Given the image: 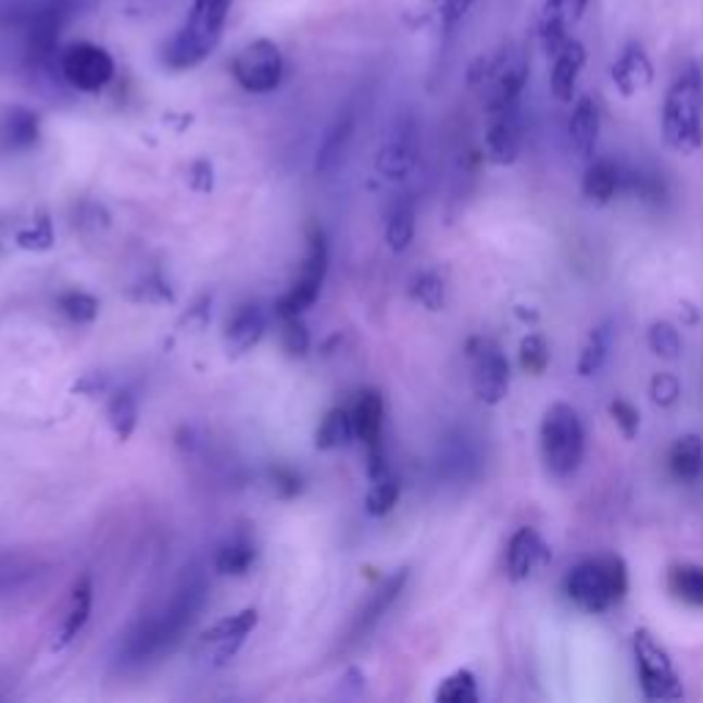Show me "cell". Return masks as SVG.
I'll list each match as a JSON object with an SVG mask.
<instances>
[{"instance_id": "6da1fadb", "label": "cell", "mask_w": 703, "mask_h": 703, "mask_svg": "<svg viewBox=\"0 0 703 703\" xmlns=\"http://www.w3.org/2000/svg\"><path fill=\"white\" fill-rule=\"evenodd\" d=\"M206 577L201 569H190L181 575L179 586L168 597L163 607L152 616L140 618L118 645V663L122 668H143L154 660L165 657L179 643L181 635L196 624L198 613L206 605Z\"/></svg>"}, {"instance_id": "7a4b0ae2", "label": "cell", "mask_w": 703, "mask_h": 703, "mask_svg": "<svg viewBox=\"0 0 703 703\" xmlns=\"http://www.w3.org/2000/svg\"><path fill=\"white\" fill-rule=\"evenodd\" d=\"M91 0H0V34L17 39L25 66L47 70L61 34Z\"/></svg>"}, {"instance_id": "3957f363", "label": "cell", "mask_w": 703, "mask_h": 703, "mask_svg": "<svg viewBox=\"0 0 703 703\" xmlns=\"http://www.w3.org/2000/svg\"><path fill=\"white\" fill-rule=\"evenodd\" d=\"M228 12H231V0H192L187 20L163 45V53H160L163 64L174 72L204 64L221 45Z\"/></svg>"}, {"instance_id": "277c9868", "label": "cell", "mask_w": 703, "mask_h": 703, "mask_svg": "<svg viewBox=\"0 0 703 703\" xmlns=\"http://www.w3.org/2000/svg\"><path fill=\"white\" fill-rule=\"evenodd\" d=\"M663 140L685 158L703 146V72L698 64L685 66L665 93Z\"/></svg>"}, {"instance_id": "5b68a950", "label": "cell", "mask_w": 703, "mask_h": 703, "mask_svg": "<svg viewBox=\"0 0 703 703\" xmlns=\"http://www.w3.org/2000/svg\"><path fill=\"white\" fill-rule=\"evenodd\" d=\"M629 588V572L622 555H599L577 564L566 575L564 591L580 611L599 616L618 605Z\"/></svg>"}, {"instance_id": "8992f818", "label": "cell", "mask_w": 703, "mask_h": 703, "mask_svg": "<svg viewBox=\"0 0 703 703\" xmlns=\"http://www.w3.org/2000/svg\"><path fill=\"white\" fill-rule=\"evenodd\" d=\"M541 456L547 470L558 478L572 476L586 456V426L566 401L550 404L541 418Z\"/></svg>"}, {"instance_id": "52a82bcc", "label": "cell", "mask_w": 703, "mask_h": 703, "mask_svg": "<svg viewBox=\"0 0 703 703\" xmlns=\"http://www.w3.org/2000/svg\"><path fill=\"white\" fill-rule=\"evenodd\" d=\"M632 651L640 690L649 701H679L685 695V687H681L668 649L649 629H638L632 635Z\"/></svg>"}, {"instance_id": "ba28073f", "label": "cell", "mask_w": 703, "mask_h": 703, "mask_svg": "<svg viewBox=\"0 0 703 703\" xmlns=\"http://www.w3.org/2000/svg\"><path fill=\"white\" fill-rule=\"evenodd\" d=\"M420 160V122L413 111H401L388 124L377 149V174L388 181H404Z\"/></svg>"}, {"instance_id": "9c48e42d", "label": "cell", "mask_w": 703, "mask_h": 703, "mask_svg": "<svg viewBox=\"0 0 703 703\" xmlns=\"http://www.w3.org/2000/svg\"><path fill=\"white\" fill-rule=\"evenodd\" d=\"M59 75L70 88L83 93L102 91L116 75V61L105 47L75 41L59 53Z\"/></svg>"}, {"instance_id": "30bf717a", "label": "cell", "mask_w": 703, "mask_h": 703, "mask_svg": "<svg viewBox=\"0 0 703 703\" xmlns=\"http://www.w3.org/2000/svg\"><path fill=\"white\" fill-rule=\"evenodd\" d=\"M467 357L473 366V393L489 407H498L500 401H506L512 388V366L506 352L492 338L476 336L467 341Z\"/></svg>"}, {"instance_id": "8fae6325", "label": "cell", "mask_w": 703, "mask_h": 703, "mask_svg": "<svg viewBox=\"0 0 703 703\" xmlns=\"http://www.w3.org/2000/svg\"><path fill=\"white\" fill-rule=\"evenodd\" d=\"M284 53L280 47L269 39H256L244 45L231 61V75L244 91L269 93L284 80Z\"/></svg>"}, {"instance_id": "7c38bea8", "label": "cell", "mask_w": 703, "mask_h": 703, "mask_svg": "<svg viewBox=\"0 0 703 703\" xmlns=\"http://www.w3.org/2000/svg\"><path fill=\"white\" fill-rule=\"evenodd\" d=\"M327 275V239L322 234V228H311L309 231V253L300 275H297L294 286L280 297V303L275 305L278 316H300L303 311H309L319 297L322 284Z\"/></svg>"}, {"instance_id": "4fadbf2b", "label": "cell", "mask_w": 703, "mask_h": 703, "mask_svg": "<svg viewBox=\"0 0 703 703\" xmlns=\"http://www.w3.org/2000/svg\"><path fill=\"white\" fill-rule=\"evenodd\" d=\"M352 420H355V435L361 437L368 454V476L379 478L388 470V460H385V401L377 390H363L357 396L355 407H352Z\"/></svg>"}, {"instance_id": "5bb4252c", "label": "cell", "mask_w": 703, "mask_h": 703, "mask_svg": "<svg viewBox=\"0 0 703 703\" xmlns=\"http://www.w3.org/2000/svg\"><path fill=\"white\" fill-rule=\"evenodd\" d=\"M523 149V113L519 105L487 113L484 152L494 165H514Z\"/></svg>"}, {"instance_id": "9a60e30c", "label": "cell", "mask_w": 703, "mask_h": 703, "mask_svg": "<svg viewBox=\"0 0 703 703\" xmlns=\"http://www.w3.org/2000/svg\"><path fill=\"white\" fill-rule=\"evenodd\" d=\"M259 624V613L256 611H242L237 616H228L223 622H217L215 627L206 629L198 640V657H204L206 663H226L237 654L239 645L244 643L253 629Z\"/></svg>"}, {"instance_id": "2e32d148", "label": "cell", "mask_w": 703, "mask_h": 703, "mask_svg": "<svg viewBox=\"0 0 703 703\" xmlns=\"http://www.w3.org/2000/svg\"><path fill=\"white\" fill-rule=\"evenodd\" d=\"M591 0H544L539 17V45L547 59H555L572 39L569 30L586 14Z\"/></svg>"}, {"instance_id": "e0dca14e", "label": "cell", "mask_w": 703, "mask_h": 703, "mask_svg": "<svg viewBox=\"0 0 703 703\" xmlns=\"http://www.w3.org/2000/svg\"><path fill=\"white\" fill-rule=\"evenodd\" d=\"M407 577H410L407 569H399L366 599V605L357 611L355 622H352V627H349L347 640H343V649H352V645H357L361 640H366L368 635L374 632V627L382 622L385 613H388L390 607L396 605V599L401 597V591H404V586H407Z\"/></svg>"}, {"instance_id": "ac0fdd59", "label": "cell", "mask_w": 703, "mask_h": 703, "mask_svg": "<svg viewBox=\"0 0 703 703\" xmlns=\"http://www.w3.org/2000/svg\"><path fill=\"white\" fill-rule=\"evenodd\" d=\"M357 118H361L357 102L355 99H349L347 105H343V111L336 116V122H332L330 129L325 133V138H322L319 152H316V174L327 176L343 163V158H347L349 152V143L355 138Z\"/></svg>"}, {"instance_id": "d6986e66", "label": "cell", "mask_w": 703, "mask_h": 703, "mask_svg": "<svg viewBox=\"0 0 703 703\" xmlns=\"http://www.w3.org/2000/svg\"><path fill=\"white\" fill-rule=\"evenodd\" d=\"M611 80L624 99H632L638 93L649 91L651 83H654V66H651V59L645 55L643 47H624L616 64L611 66Z\"/></svg>"}, {"instance_id": "ffe728a7", "label": "cell", "mask_w": 703, "mask_h": 703, "mask_svg": "<svg viewBox=\"0 0 703 703\" xmlns=\"http://www.w3.org/2000/svg\"><path fill=\"white\" fill-rule=\"evenodd\" d=\"M550 558V550H547L544 539L539 536L536 528H519L517 533L509 539L506 550V575L512 582H523L539 569L544 561Z\"/></svg>"}, {"instance_id": "44dd1931", "label": "cell", "mask_w": 703, "mask_h": 703, "mask_svg": "<svg viewBox=\"0 0 703 703\" xmlns=\"http://www.w3.org/2000/svg\"><path fill=\"white\" fill-rule=\"evenodd\" d=\"M599 129H602V116H599V105L591 97H580L572 108L569 124H566V135H569L572 152L580 160H593L599 143Z\"/></svg>"}, {"instance_id": "7402d4cb", "label": "cell", "mask_w": 703, "mask_h": 703, "mask_svg": "<svg viewBox=\"0 0 703 703\" xmlns=\"http://www.w3.org/2000/svg\"><path fill=\"white\" fill-rule=\"evenodd\" d=\"M582 66H586V47L577 39H569L564 50L552 59L550 88L552 97L558 99V102H572L575 99Z\"/></svg>"}, {"instance_id": "603a6c76", "label": "cell", "mask_w": 703, "mask_h": 703, "mask_svg": "<svg viewBox=\"0 0 703 703\" xmlns=\"http://www.w3.org/2000/svg\"><path fill=\"white\" fill-rule=\"evenodd\" d=\"M39 140V116L28 108H9L0 116V152H25Z\"/></svg>"}, {"instance_id": "cb8c5ba5", "label": "cell", "mask_w": 703, "mask_h": 703, "mask_svg": "<svg viewBox=\"0 0 703 703\" xmlns=\"http://www.w3.org/2000/svg\"><path fill=\"white\" fill-rule=\"evenodd\" d=\"M267 330V314L262 305L248 303L234 314V319L228 322L226 330V347L231 355H242L250 347H256L259 338Z\"/></svg>"}, {"instance_id": "d4e9b609", "label": "cell", "mask_w": 703, "mask_h": 703, "mask_svg": "<svg viewBox=\"0 0 703 703\" xmlns=\"http://www.w3.org/2000/svg\"><path fill=\"white\" fill-rule=\"evenodd\" d=\"M622 176L624 168L618 163H613V160H591V165L586 168V176H582V196L593 206H607L616 198V192L622 190Z\"/></svg>"}, {"instance_id": "484cf974", "label": "cell", "mask_w": 703, "mask_h": 703, "mask_svg": "<svg viewBox=\"0 0 703 703\" xmlns=\"http://www.w3.org/2000/svg\"><path fill=\"white\" fill-rule=\"evenodd\" d=\"M91 605H93L91 577H80V580L72 586L64 622H61V629H59V640H55V649H64V645H70L72 640L83 632V627L88 624V616H91Z\"/></svg>"}, {"instance_id": "4316f807", "label": "cell", "mask_w": 703, "mask_h": 703, "mask_svg": "<svg viewBox=\"0 0 703 703\" xmlns=\"http://www.w3.org/2000/svg\"><path fill=\"white\" fill-rule=\"evenodd\" d=\"M613 347V322H602V325L593 327L588 332L586 343L580 349V357H577V374L580 377H593L605 368L607 357H611Z\"/></svg>"}, {"instance_id": "83f0119b", "label": "cell", "mask_w": 703, "mask_h": 703, "mask_svg": "<svg viewBox=\"0 0 703 703\" xmlns=\"http://www.w3.org/2000/svg\"><path fill=\"white\" fill-rule=\"evenodd\" d=\"M668 467L676 481H695L703 470V440L698 435H681L668 454Z\"/></svg>"}, {"instance_id": "f1b7e54d", "label": "cell", "mask_w": 703, "mask_h": 703, "mask_svg": "<svg viewBox=\"0 0 703 703\" xmlns=\"http://www.w3.org/2000/svg\"><path fill=\"white\" fill-rule=\"evenodd\" d=\"M415 239V204L410 198H399L388 212L385 242L393 253H404Z\"/></svg>"}, {"instance_id": "f546056e", "label": "cell", "mask_w": 703, "mask_h": 703, "mask_svg": "<svg viewBox=\"0 0 703 703\" xmlns=\"http://www.w3.org/2000/svg\"><path fill=\"white\" fill-rule=\"evenodd\" d=\"M253 564H256V544L242 533L234 536L231 541H226V544L217 550L215 569L221 572V575L242 577L248 575V569Z\"/></svg>"}, {"instance_id": "4dcf8cb0", "label": "cell", "mask_w": 703, "mask_h": 703, "mask_svg": "<svg viewBox=\"0 0 703 703\" xmlns=\"http://www.w3.org/2000/svg\"><path fill=\"white\" fill-rule=\"evenodd\" d=\"M355 437V420H352V410L336 407L322 418L319 429H316V448L322 451H332V448H343Z\"/></svg>"}, {"instance_id": "1f68e13d", "label": "cell", "mask_w": 703, "mask_h": 703, "mask_svg": "<svg viewBox=\"0 0 703 703\" xmlns=\"http://www.w3.org/2000/svg\"><path fill=\"white\" fill-rule=\"evenodd\" d=\"M668 588L690 607H703V566L679 564L668 572Z\"/></svg>"}, {"instance_id": "d6a6232c", "label": "cell", "mask_w": 703, "mask_h": 703, "mask_svg": "<svg viewBox=\"0 0 703 703\" xmlns=\"http://www.w3.org/2000/svg\"><path fill=\"white\" fill-rule=\"evenodd\" d=\"M622 190H627L638 201H645V204H663L668 198V187H665L663 176L649 174V171H624Z\"/></svg>"}, {"instance_id": "836d02e7", "label": "cell", "mask_w": 703, "mask_h": 703, "mask_svg": "<svg viewBox=\"0 0 703 703\" xmlns=\"http://www.w3.org/2000/svg\"><path fill=\"white\" fill-rule=\"evenodd\" d=\"M645 343L663 361H679L681 357V336L674 322L668 319L651 322L649 330H645Z\"/></svg>"}, {"instance_id": "e575fe53", "label": "cell", "mask_w": 703, "mask_h": 703, "mask_svg": "<svg viewBox=\"0 0 703 703\" xmlns=\"http://www.w3.org/2000/svg\"><path fill=\"white\" fill-rule=\"evenodd\" d=\"M399 494L401 481L396 476L385 473V476L374 478L372 489H368L366 494V512L372 514V517H385V514L393 512V506L399 503Z\"/></svg>"}, {"instance_id": "d590c367", "label": "cell", "mask_w": 703, "mask_h": 703, "mask_svg": "<svg viewBox=\"0 0 703 703\" xmlns=\"http://www.w3.org/2000/svg\"><path fill=\"white\" fill-rule=\"evenodd\" d=\"M435 698L440 703H476L478 701V685L476 676L470 670H456L442 685L437 687Z\"/></svg>"}, {"instance_id": "8d00e7d4", "label": "cell", "mask_w": 703, "mask_h": 703, "mask_svg": "<svg viewBox=\"0 0 703 703\" xmlns=\"http://www.w3.org/2000/svg\"><path fill=\"white\" fill-rule=\"evenodd\" d=\"M519 366H523L525 374L530 377H541L550 366V343L544 341V336L539 332H528V336L519 341Z\"/></svg>"}, {"instance_id": "74e56055", "label": "cell", "mask_w": 703, "mask_h": 703, "mask_svg": "<svg viewBox=\"0 0 703 703\" xmlns=\"http://www.w3.org/2000/svg\"><path fill=\"white\" fill-rule=\"evenodd\" d=\"M108 420H111L113 431L122 440H127L135 431V426H138V404H135V399L127 390H122V393H116L111 399V404H108Z\"/></svg>"}, {"instance_id": "f35d334b", "label": "cell", "mask_w": 703, "mask_h": 703, "mask_svg": "<svg viewBox=\"0 0 703 703\" xmlns=\"http://www.w3.org/2000/svg\"><path fill=\"white\" fill-rule=\"evenodd\" d=\"M59 311L75 325H88V322L97 319L99 303L86 291H70V294L59 297Z\"/></svg>"}, {"instance_id": "ab89813d", "label": "cell", "mask_w": 703, "mask_h": 703, "mask_svg": "<svg viewBox=\"0 0 703 703\" xmlns=\"http://www.w3.org/2000/svg\"><path fill=\"white\" fill-rule=\"evenodd\" d=\"M413 297L426 311H442V305H445V284L437 273H420L413 280Z\"/></svg>"}, {"instance_id": "60d3db41", "label": "cell", "mask_w": 703, "mask_h": 703, "mask_svg": "<svg viewBox=\"0 0 703 703\" xmlns=\"http://www.w3.org/2000/svg\"><path fill=\"white\" fill-rule=\"evenodd\" d=\"M280 343L289 355H305L311 347L309 327L300 316H280Z\"/></svg>"}, {"instance_id": "b9f144b4", "label": "cell", "mask_w": 703, "mask_h": 703, "mask_svg": "<svg viewBox=\"0 0 703 703\" xmlns=\"http://www.w3.org/2000/svg\"><path fill=\"white\" fill-rule=\"evenodd\" d=\"M649 396H651V401L657 404V407H663V410L674 407L676 401L681 399L679 377H676V374H670V372L654 374V377H651V382H649Z\"/></svg>"}, {"instance_id": "7bdbcfd3", "label": "cell", "mask_w": 703, "mask_h": 703, "mask_svg": "<svg viewBox=\"0 0 703 703\" xmlns=\"http://www.w3.org/2000/svg\"><path fill=\"white\" fill-rule=\"evenodd\" d=\"M607 413H611L613 424L622 429V435L627 437V440H635L640 431V413L635 404H629L627 399H613L611 404H607Z\"/></svg>"}, {"instance_id": "ee69618b", "label": "cell", "mask_w": 703, "mask_h": 703, "mask_svg": "<svg viewBox=\"0 0 703 703\" xmlns=\"http://www.w3.org/2000/svg\"><path fill=\"white\" fill-rule=\"evenodd\" d=\"M476 0H435V14L440 20L442 30H454L465 20Z\"/></svg>"}, {"instance_id": "f6af8a7d", "label": "cell", "mask_w": 703, "mask_h": 703, "mask_svg": "<svg viewBox=\"0 0 703 703\" xmlns=\"http://www.w3.org/2000/svg\"><path fill=\"white\" fill-rule=\"evenodd\" d=\"M30 580V566H23L17 558L0 561V593L17 591Z\"/></svg>"}, {"instance_id": "bcb514c9", "label": "cell", "mask_w": 703, "mask_h": 703, "mask_svg": "<svg viewBox=\"0 0 703 703\" xmlns=\"http://www.w3.org/2000/svg\"><path fill=\"white\" fill-rule=\"evenodd\" d=\"M50 242H53V234H50L47 223H41L39 231L30 228V231L20 234V244H23V248H50Z\"/></svg>"}, {"instance_id": "7dc6e473", "label": "cell", "mask_w": 703, "mask_h": 703, "mask_svg": "<svg viewBox=\"0 0 703 703\" xmlns=\"http://www.w3.org/2000/svg\"><path fill=\"white\" fill-rule=\"evenodd\" d=\"M163 3L165 0H127V12L135 17H149V14H158Z\"/></svg>"}]
</instances>
